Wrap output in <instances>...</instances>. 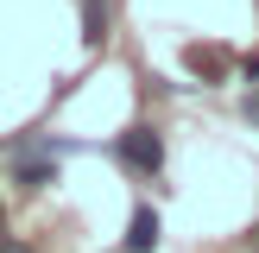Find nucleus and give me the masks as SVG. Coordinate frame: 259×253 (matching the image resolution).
Wrapping results in <instances>:
<instances>
[{"instance_id":"nucleus-6","label":"nucleus","mask_w":259,"mask_h":253,"mask_svg":"<svg viewBox=\"0 0 259 253\" xmlns=\"http://www.w3.org/2000/svg\"><path fill=\"white\" fill-rule=\"evenodd\" d=\"M0 253H7V247H0Z\"/></svg>"},{"instance_id":"nucleus-4","label":"nucleus","mask_w":259,"mask_h":253,"mask_svg":"<svg viewBox=\"0 0 259 253\" xmlns=\"http://www.w3.org/2000/svg\"><path fill=\"white\" fill-rule=\"evenodd\" d=\"M247 114H253V120H259V95H247Z\"/></svg>"},{"instance_id":"nucleus-2","label":"nucleus","mask_w":259,"mask_h":253,"mask_svg":"<svg viewBox=\"0 0 259 253\" xmlns=\"http://www.w3.org/2000/svg\"><path fill=\"white\" fill-rule=\"evenodd\" d=\"M120 164H133V171H158L164 164V139L152 133V126H133V133H120Z\"/></svg>"},{"instance_id":"nucleus-3","label":"nucleus","mask_w":259,"mask_h":253,"mask_svg":"<svg viewBox=\"0 0 259 253\" xmlns=\"http://www.w3.org/2000/svg\"><path fill=\"white\" fill-rule=\"evenodd\" d=\"M158 247V215L152 209H133V228H126V253H152Z\"/></svg>"},{"instance_id":"nucleus-5","label":"nucleus","mask_w":259,"mask_h":253,"mask_svg":"<svg viewBox=\"0 0 259 253\" xmlns=\"http://www.w3.org/2000/svg\"><path fill=\"white\" fill-rule=\"evenodd\" d=\"M7 253H19V247H7Z\"/></svg>"},{"instance_id":"nucleus-1","label":"nucleus","mask_w":259,"mask_h":253,"mask_svg":"<svg viewBox=\"0 0 259 253\" xmlns=\"http://www.w3.org/2000/svg\"><path fill=\"white\" fill-rule=\"evenodd\" d=\"M57 158H63L57 139H19V146H13V184L19 190H45L51 177H57Z\"/></svg>"}]
</instances>
